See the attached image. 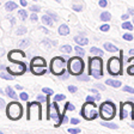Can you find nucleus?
<instances>
[{
	"instance_id": "1",
	"label": "nucleus",
	"mask_w": 134,
	"mask_h": 134,
	"mask_svg": "<svg viewBox=\"0 0 134 134\" xmlns=\"http://www.w3.org/2000/svg\"><path fill=\"white\" fill-rule=\"evenodd\" d=\"M89 74L95 79H100L103 77V62L100 58L95 56L89 59Z\"/></svg>"
},
{
	"instance_id": "2",
	"label": "nucleus",
	"mask_w": 134,
	"mask_h": 134,
	"mask_svg": "<svg viewBox=\"0 0 134 134\" xmlns=\"http://www.w3.org/2000/svg\"><path fill=\"white\" fill-rule=\"evenodd\" d=\"M80 114H81V116H83L85 120L92 121V120H95L96 117L98 116L99 110H98V107L96 105V103L86 100V103L84 104L83 108H81Z\"/></svg>"
},
{
	"instance_id": "3",
	"label": "nucleus",
	"mask_w": 134,
	"mask_h": 134,
	"mask_svg": "<svg viewBox=\"0 0 134 134\" xmlns=\"http://www.w3.org/2000/svg\"><path fill=\"white\" fill-rule=\"evenodd\" d=\"M115 114H116V107L113 102L110 100H107L104 103L100 104L99 107V116L105 121H109L114 119Z\"/></svg>"
},
{
	"instance_id": "4",
	"label": "nucleus",
	"mask_w": 134,
	"mask_h": 134,
	"mask_svg": "<svg viewBox=\"0 0 134 134\" xmlns=\"http://www.w3.org/2000/svg\"><path fill=\"white\" fill-rule=\"evenodd\" d=\"M6 115L10 120L12 121H17L19 120L23 115V107L20 103L13 100L12 103H8L7 108H6Z\"/></svg>"
},
{
	"instance_id": "5",
	"label": "nucleus",
	"mask_w": 134,
	"mask_h": 134,
	"mask_svg": "<svg viewBox=\"0 0 134 134\" xmlns=\"http://www.w3.org/2000/svg\"><path fill=\"white\" fill-rule=\"evenodd\" d=\"M67 68H68V73L73 75H80L84 71V62L79 56H73L68 60L67 64Z\"/></svg>"
},
{
	"instance_id": "6",
	"label": "nucleus",
	"mask_w": 134,
	"mask_h": 134,
	"mask_svg": "<svg viewBox=\"0 0 134 134\" xmlns=\"http://www.w3.org/2000/svg\"><path fill=\"white\" fill-rule=\"evenodd\" d=\"M28 120L29 121H40L42 119V105L40 100L28 103Z\"/></svg>"
},
{
	"instance_id": "7",
	"label": "nucleus",
	"mask_w": 134,
	"mask_h": 134,
	"mask_svg": "<svg viewBox=\"0 0 134 134\" xmlns=\"http://www.w3.org/2000/svg\"><path fill=\"white\" fill-rule=\"evenodd\" d=\"M66 61L61 56H56L50 61V72L55 75H61L65 73Z\"/></svg>"
},
{
	"instance_id": "8",
	"label": "nucleus",
	"mask_w": 134,
	"mask_h": 134,
	"mask_svg": "<svg viewBox=\"0 0 134 134\" xmlns=\"http://www.w3.org/2000/svg\"><path fill=\"white\" fill-rule=\"evenodd\" d=\"M108 72L111 75H120L122 72V64H121V60L119 58H110L108 61Z\"/></svg>"
},
{
	"instance_id": "9",
	"label": "nucleus",
	"mask_w": 134,
	"mask_h": 134,
	"mask_svg": "<svg viewBox=\"0 0 134 134\" xmlns=\"http://www.w3.org/2000/svg\"><path fill=\"white\" fill-rule=\"evenodd\" d=\"M14 64H12L11 66L6 67V71L8 73H11L13 75H22L26 71V64L22 61H13Z\"/></svg>"
},
{
	"instance_id": "10",
	"label": "nucleus",
	"mask_w": 134,
	"mask_h": 134,
	"mask_svg": "<svg viewBox=\"0 0 134 134\" xmlns=\"http://www.w3.org/2000/svg\"><path fill=\"white\" fill-rule=\"evenodd\" d=\"M132 117V120H134V104L131 102H126V103L121 104V111H120V119L125 120L127 117Z\"/></svg>"
},
{
	"instance_id": "11",
	"label": "nucleus",
	"mask_w": 134,
	"mask_h": 134,
	"mask_svg": "<svg viewBox=\"0 0 134 134\" xmlns=\"http://www.w3.org/2000/svg\"><path fill=\"white\" fill-rule=\"evenodd\" d=\"M48 114H47V119L48 120H55L56 122H59L60 121V119H61V115H60V113H59V107H58V103H56V100H54V103L52 104V107H50V109L48 110Z\"/></svg>"
},
{
	"instance_id": "12",
	"label": "nucleus",
	"mask_w": 134,
	"mask_h": 134,
	"mask_svg": "<svg viewBox=\"0 0 134 134\" xmlns=\"http://www.w3.org/2000/svg\"><path fill=\"white\" fill-rule=\"evenodd\" d=\"M25 54L23 53L22 50H12V52H10L8 53V55H7V58H8V60L11 62H13V61H19V60H22L23 58H25Z\"/></svg>"
},
{
	"instance_id": "13",
	"label": "nucleus",
	"mask_w": 134,
	"mask_h": 134,
	"mask_svg": "<svg viewBox=\"0 0 134 134\" xmlns=\"http://www.w3.org/2000/svg\"><path fill=\"white\" fill-rule=\"evenodd\" d=\"M31 66L35 67H46L47 64H46V60L41 56H35V58L31 60Z\"/></svg>"
},
{
	"instance_id": "14",
	"label": "nucleus",
	"mask_w": 134,
	"mask_h": 134,
	"mask_svg": "<svg viewBox=\"0 0 134 134\" xmlns=\"http://www.w3.org/2000/svg\"><path fill=\"white\" fill-rule=\"evenodd\" d=\"M30 71L36 75H42L46 73V67H35V66H31L30 67Z\"/></svg>"
},
{
	"instance_id": "15",
	"label": "nucleus",
	"mask_w": 134,
	"mask_h": 134,
	"mask_svg": "<svg viewBox=\"0 0 134 134\" xmlns=\"http://www.w3.org/2000/svg\"><path fill=\"white\" fill-rule=\"evenodd\" d=\"M74 42L79 46H86L87 43H89V40H87L85 36H75Z\"/></svg>"
},
{
	"instance_id": "16",
	"label": "nucleus",
	"mask_w": 134,
	"mask_h": 134,
	"mask_svg": "<svg viewBox=\"0 0 134 134\" xmlns=\"http://www.w3.org/2000/svg\"><path fill=\"white\" fill-rule=\"evenodd\" d=\"M59 34H60V36H66V35H68L70 34V26L66 24H62L59 26Z\"/></svg>"
},
{
	"instance_id": "17",
	"label": "nucleus",
	"mask_w": 134,
	"mask_h": 134,
	"mask_svg": "<svg viewBox=\"0 0 134 134\" xmlns=\"http://www.w3.org/2000/svg\"><path fill=\"white\" fill-rule=\"evenodd\" d=\"M104 49H105L107 52H110V53H116L117 50H119L116 46H114L113 43H110V42H105V43H104Z\"/></svg>"
},
{
	"instance_id": "18",
	"label": "nucleus",
	"mask_w": 134,
	"mask_h": 134,
	"mask_svg": "<svg viewBox=\"0 0 134 134\" xmlns=\"http://www.w3.org/2000/svg\"><path fill=\"white\" fill-rule=\"evenodd\" d=\"M42 22L44 23L46 25H48V26H52L54 23V19L47 13V14H44V16H42Z\"/></svg>"
},
{
	"instance_id": "19",
	"label": "nucleus",
	"mask_w": 134,
	"mask_h": 134,
	"mask_svg": "<svg viewBox=\"0 0 134 134\" xmlns=\"http://www.w3.org/2000/svg\"><path fill=\"white\" fill-rule=\"evenodd\" d=\"M17 7H18V6H17V4L13 3V1H7V3L5 4V10H6V11H8V12H11V11H13V10H16Z\"/></svg>"
},
{
	"instance_id": "20",
	"label": "nucleus",
	"mask_w": 134,
	"mask_h": 134,
	"mask_svg": "<svg viewBox=\"0 0 134 134\" xmlns=\"http://www.w3.org/2000/svg\"><path fill=\"white\" fill-rule=\"evenodd\" d=\"M105 84H108L109 86H113V87H120L121 86V81L114 80V79H107Z\"/></svg>"
},
{
	"instance_id": "21",
	"label": "nucleus",
	"mask_w": 134,
	"mask_h": 134,
	"mask_svg": "<svg viewBox=\"0 0 134 134\" xmlns=\"http://www.w3.org/2000/svg\"><path fill=\"white\" fill-rule=\"evenodd\" d=\"M6 93H7L8 97L12 98L13 100H16L17 98H18V96L16 95V92H14V90H12V87H10V86L6 87Z\"/></svg>"
},
{
	"instance_id": "22",
	"label": "nucleus",
	"mask_w": 134,
	"mask_h": 134,
	"mask_svg": "<svg viewBox=\"0 0 134 134\" xmlns=\"http://www.w3.org/2000/svg\"><path fill=\"white\" fill-rule=\"evenodd\" d=\"M0 77H1V79H6V80H13L14 79L13 74H11V73H8V72H3V71H1Z\"/></svg>"
},
{
	"instance_id": "23",
	"label": "nucleus",
	"mask_w": 134,
	"mask_h": 134,
	"mask_svg": "<svg viewBox=\"0 0 134 134\" xmlns=\"http://www.w3.org/2000/svg\"><path fill=\"white\" fill-rule=\"evenodd\" d=\"M90 52H91L92 54H96V55H98V56L104 55V52H103V50L99 49V48H96V47H92L91 49H90Z\"/></svg>"
},
{
	"instance_id": "24",
	"label": "nucleus",
	"mask_w": 134,
	"mask_h": 134,
	"mask_svg": "<svg viewBox=\"0 0 134 134\" xmlns=\"http://www.w3.org/2000/svg\"><path fill=\"white\" fill-rule=\"evenodd\" d=\"M111 18V14L109 13V12H103V13H100V20H103V22H109Z\"/></svg>"
},
{
	"instance_id": "25",
	"label": "nucleus",
	"mask_w": 134,
	"mask_h": 134,
	"mask_svg": "<svg viewBox=\"0 0 134 134\" xmlns=\"http://www.w3.org/2000/svg\"><path fill=\"white\" fill-rule=\"evenodd\" d=\"M100 125L104 126V127H108V128H111V129H117L119 126L116 123H113V122H100Z\"/></svg>"
},
{
	"instance_id": "26",
	"label": "nucleus",
	"mask_w": 134,
	"mask_h": 134,
	"mask_svg": "<svg viewBox=\"0 0 134 134\" xmlns=\"http://www.w3.org/2000/svg\"><path fill=\"white\" fill-rule=\"evenodd\" d=\"M60 52H64V53H68V54H71V52H72V47H71L70 44L61 46V47H60Z\"/></svg>"
},
{
	"instance_id": "27",
	"label": "nucleus",
	"mask_w": 134,
	"mask_h": 134,
	"mask_svg": "<svg viewBox=\"0 0 134 134\" xmlns=\"http://www.w3.org/2000/svg\"><path fill=\"white\" fill-rule=\"evenodd\" d=\"M74 50H75V53H77V55H79V56H83L84 54H85V52H84V49L83 48H80V46H75V48H74Z\"/></svg>"
},
{
	"instance_id": "28",
	"label": "nucleus",
	"mask_w": 134,
	"mask_h": 134,
	"mask_svg": "<svg viewBox=\"0 0 134 134\" xmlns=\"http://www.w3.org/2000/svg\"><path fill=\"white\" fill-rule=\"evenodd\" d=\"M18 16L20 17V19L22 20H25L26 19V17H28V13H26L25 10H19V11H18Z\"/></svg>"
},
{
	"instance_id": "29",
	"label": "nucleus",
	"mask_w": 134,
	"mask_h": 134,
	"mask_svg": "<svg viewBox=\"0 0 134 134\" xmlns=\"http://www.w3.org/2000/svg\"><path fill=\"white\" fill-rule=\"evenodd\" d=\"M122 29H127V30H133V24H132V23H129L128 20H127V22L125 20V23L122 24Z\"/></svg>"
},
{
	"instance_id": "30",
	"label": "nucleus",
	"mask_w": 134,
	"mask_h": 134,
	"mask_svg": "<svg viewBox=\"0 0 134 134\" xmlns=\"http://www.w3.org/2000/svg\"><path fill=\"white\" fill-rule=\"evenodd\" d=\"M77 79L80 81H89L90 80V77L86 74H80V75H77Z\"/></svg>"
},
{
	"instance_id": "31",
	"label": "nucleus",
	"mask_w": 134,
	"mask_h": 134,
	"mask_svg": "<svg viewBox=\"0 0 134 134\" xmlns=\"http://www.w3.org/2000/svg\"><path fill=\"white\" fill-rule=\"evenodd\" d=\"M74 105H73V104H71V103H66V105H65V109H64V113H66L67 110H71V111H73V110H74ZM64 113H62V114H64Z\"/></svg>"
},
{
	"instance_id": "32",
	"label": "nucleus",
	"mask_w": 134,
	"mask_h": 134,
	"mask_svg": "<svg viewBox=\"0 0 134 134\" xmlns=\"http://www.w3.org/2000/svg\"><path fill=\"white\" fill-rule=\"evenodd\" d=\"M47 13L49 14V16L52 17V18H53V19H54V22H56V20H59V17H58V14H56L55 12H53V11H50V10H48V11H47Z\"/></svg>"
},
{
	"instance_id": "33",
	"label": "nucleus",
	"mask_w": 134,
	"mask_h": 134,
	"mask_svg": "<svg viewBox=\"0 0 134 134\" xmlns=\"http://www.w3.org/2000/svg\"><path fill=\"white\" fill-rule=\"evenodd\" d=\"M90 92H91V93H93V96H95L96 100H99V99H100V95H99V93H98V91H97V90H95V89H91V90H90Z\"/></svg>"
},
{
	"instance_id": "34",
	"label": "nucleus",
	"mask_w": 134,
	"mask_h": 134,
	"mask_svg": "<svg viewBox=\"0 0 134 134\" xmlns=\"http://www.w3.org/2000/svg\"><path fill=\"white\" fill-rule=\"evenodd\" d=\"M29 44H30V40H23V41L19 42V46H20V47H23V48L28 47Z\"/></svg>"
},
{
	"instance_id": "35",
	"label": "nucleus",
	"mask_w": 134,
	"mask_h": 134,
	"mask_svg": "<svg viewBox=\"0 0 134 134\" xmlns=\"http://www.w3.org/2000/svg\"><path fill=\"white\" fill-rule=\"evenodd\" d=\"M109 29H110V25L109 24H103L99 26V30L103 31V32H107V31H109Z\"/></svg>"
},
{
	"instance_id": "36",
	"label": "nucleus",
	"mask_w": 134,
	"mask_h": 134,
	"mask_svg": "<svg viewBox=\"0 0 134 134\" xmlns=\"http://www.w3.org/2000/svg\"><path fill=\"white\" fill-rule=\"evenodd\" d=\"M25 32H26V28H25V26H22V28H19L18 30H17V35H18V36L24 35Z\"/></svg>"
},
{
	"instance_id": "37",
	"label": "nucleus",
	"mask_w": 134,
	"mask_h": 134,
	"mask_svg": "<svg viewBox=\"0 0 134 134\" xmlns=\"http://www.w3.org/2000/svg\"><path fill=\"white\" fill-rule=\"evenodd\" d=\"M65 95H62V93H60V95H55V97H54V100H56V102H60V100H64L65 99Z\"/></svg>"
},
{
	"instance_id": "38",
	"label": "nucleus",
	"mask_w": 134,
	"mask_h": 134,
	"mask_svg": "<svg viewBox=\"0 0 134 134\" xmlns=\"http://www.w3.org/2000/svg\"><path fill=\"white\" fill-rule=\"evenodd\" d=\"M67 132H68V133H70V134H79V133H80V129H79V128H70V129H68V131H67Z\"/></svg>"
},
{
	"instance_id": "39",
	"label": "nucleus",
	"mask_w": 134,
	"mask_h": 134,
	"mask_svg": "<svg viewBox=\"0 0 134 134\" xmlns=\"http://www.w3.org/2000/svg\"><path fill=\"white\" fill-rule=\"evenodd\" d=\"M42 91L44 92V93H47L48 96H52L54 93V91L52 89H48V87H43V89H42Z\"/></svg>"
},
{
	"instance_id": "40",
	"label": "nucleus",
	"mask_w": 134,
	"mask_h": 134,
	"mask_svg": "<svg viewBox=\"0 0 134 134\" xmlns=\"http://www.w3.org/2000/svg\"><path fill=\"white\" fill-rule=\"evenodd\" d=\"M19 98L22 100H28L29 99V95L26 93V92H22V93L19 95Z\"/></svg>"
},
{
	"instance_id": "41",
	"label": "nucleus",
	"mask_w": 134,
	"mask_h": 134,
	"mask_svg": "<svg viewBox=\"0 0 134 134\" xmlns=\"http://www.w3.org/2000/svg\"><path fill=\"white\" fill-rule=\"evenodd\" d=\"M127 73H128L129 75H134V65L128 66V68H127Z\"/></svg>"
},
{
	"instance_id": "42",
	"label": "nucleus",
	"mask_w": 134,
	"mask_h": 134,
	"mask_svg": "<svg viewBox=\"0 0 134 134\" xmlns=\"http://www.w3.org/2000/svg\"><path fill=\"white\" fill-rule=\"evenodd\" d=\"M30 10H31V12H40L41 11V7L37 6V5H34V6H31L30 7Z\"/></svg>"
},
{
	"instance_id": "43",
	"label": "nucleus",
	"mask_w": 134,
	"mask_h": 134,
	"mask_svg": "<svg viewBox=\"0 0 134 134\" xmlns=\"http://www.w3.org/2000/svg\"><path fill=\"white\" fill-rule=\"evenodd\" d=\"M123 40H126V41H132V40H133V35H131V34H125V35H123Z\"/></svg>"
},
{
	"instance_id": "44",
	"label": "nucleus",
	"mask_w": 134,
	"mask_h": 134,
	"mask_svg": "<svg viewBox=\"0 0 134 134\" xmlns=\"http://www.w3.org/2000/svg\"><path fill=\"white\" fill-rule=\"evenodd\" d=\"M123 91L125 92H129V93H134V89L131 86H125L123 87Z\"/></svg>"
},
{
	"instance_id": "45",
	"label": "nucleus",
	"mask_w": 134,
	"mask_h": 134,
	"mask_svg": "<svg viewBox=\"0 0 134 134\" xmlns=\"http://www.w3.org/2000/svg\"><path fill=\"white\" fill-rule=\"evenodd\" d=\"M47 99H48V97L46 98L44 96H42V95H38V96H37V100H40L41 103H43V102H47Z\"/></svg>"
},
{
	"instance_id": "46",
	"label": "nucleus",
	"mask_w": 134,
	"mask_h": 134,
	"mask_svg": "<svg viewBox=\"0 0 134 134\" xmlns=\"http://www.w3.org/2000/svg\"><path fill=\"white\" fill-rule=\"evenodd\" d=\"M98 4H99L100 7H107V6H108V1H107V0H99Z\"/></svg>"
},
{
	"instance_id": "47",
	"label": "nucleus",
	"mask_w": 134,
	"mask_h": 134,
	"mask_svg": "<svg viewBox=\"0 0 134 134\" xmlns=\"http://www.w3.org/2000/svg\"><path fill=\"white\" fill-rule=\"evenodd\" d=\"M77 87L74 86V85H70V86H68V91L70 92H72V93H75V92H77Z\"/></svg>"
},
{
	"instance_id": "48",
	"label": "nucleus",
	"mask_w": 134,
	"mask_h": 134,
	"mask_svg": "<svg viewBox=\"0 0 134 134\" xmlns=\"http://www.w3.org/2000/svg\"><path fill=\"white\" fill-rule=\"evenodd\" d=\"M31 20H32V22H37V20H38V17H37L36 12H32V13H31Z\"/></svg>"
},
{
	"instance_id": "49",
	"label": "nucleus",
	"mask_w": 134,
	"mask_h": 134,
	"mask_svg": "<svg viewBox=\"0 0 134 134\" xmlns=\"http://www.w3.org/2000/svg\"><path fill=\"white\" fill-rule=\"evenodd\" d=\"M73 10H74V11H83V7H81V6H78V5H73Z\"/></svg>"
},
{
	"instance_id": "50",
	"label": "nucleus",
	"mask_w": 134,
	"mask_h": 134,
	"mask_svg": "<svg viewBox=\"0 0 134 134\" xmlns=\"http://www.w3.org/2000/svg\"><path fill=\"white\" fill-rule=\"evenodd\" d=\"M95 86L97 87V89H99V90H105V86L102 85V84H95Z\"/></svg>"
},
{
	"instance_id": "51",
	"label": "nucleus",
	"mask_w": 134,
	"mask_h": 134,
	"mask_svg": "<svg viewBox=\"0 0 134 134\" xmlns=\"http://www.w3.org/2000/svg\"><path fill=\"white\" fill-rule=\"evenodd\" d=\"M79 122H80V121H79L78 119H71V123H72V125H78Z\"/></svg>"
},
{
	"instance_id": "52",
	"label": "nucleus",
	"mask_w": 134,
	"mask_h": 134,
	"mask_svg": "<svg viewBox=\"0 0 134 134\" xmlns=\"http://www.w3.org/2000/svg\"><path fill=\"white\" fill-rule=\"evenodd\" d=\"M86 100H89V102H93V100H96L95 96L92 97V96H86Z\"/></svg>"
},
{
	"instance_id": "53",
	"label": "nucleus",
	"mask_w": 134,
	"mask_h": 134,
	"mask_svg": "<svg viewBox=\"0 0 134 134\" xmlns=\"http://www.w3.org/2000/svg\"><path fill=\"white\" fill-rule=\"evenodd\" d=\"M121 18H122L123 20H127V19L129 18V14H128V13L126 14V13H125V14H122V17H121Z\"/></svg>"
},
{
	"instance_id": "54",
	"label": "nucleus",
	"mask_w": 134,
	"mask_h": 134,
	"mask_svg": "<svg viewBox=\"0 0 134 134\" xmlns=\"http://www.w3.org/2000/svg\"><path fill=\"white\" fill-rule=\"evenodd\" d=\"M128 64L129 65H134V56H132V58L128 60Z\"/></svg>"
},
{
	"instance_id": "55",
	"label": "nucleus",
	"mask_w": 134,
	"mask_h": 134,
	"mask_svg": "<svg viewBox=\"0 0 134 134\" xmlns=\"http://www.w3.org/2000/svg\"><path fill=\"white\" fill-rule=\"evenodd\" d=\"M26 4H28L26 3V0H20V5L22 6H26Z\"/></svg>"
},
{
	"instance_id": "56",
	"label": "nucleus",
	"mask_w": 134,
	"mask_h": 134,
	"mask_svg": "<svg viewBox=\"0 0 134 134\" xmlns=\"http://www.w3.org/2000/svg\"><path fill=\"white\" fill-rule=\"evenodd\" d=\"M129 55L134 56V49H131V50H129Z\"/></svg>"
},
{
	"instance_id": "57",
	"label": "nucleus",
	"mask_w": 134,
	"mask_h": 134,
	"mask_svg": "<svg viewBox=\"0 0 134 134\" xmlns=\"http://www.w3.org/2000/svg\"><path fill=\"white\" fill-rule=\"evenodd\" d=\"M67 77H68V74H66V73H64V75H62L61 78H62V79H66Z\"/></svg>"
},
{
	"instance_id": "58",
	"label": "nucleus",
	"mask_w": 134,
	"mask_h": 134,
	"mask_svg": "<svg viewBox=\"0 0 134 134\" xmlns=\"http://www.w3.org/2000/svg\"><path fill=\"white\" fill-rule=\"evenodd\" d=\"M16 89L17 90H22V86H20V85H16Z\"/></svg>"
},
{
	"instance_id": "59",
	"label": "nucleus",
	"mask_w": 134,
	"mask_h": 134,
	"mask_svg": "<svg viewBox=\"0 0 134 134\" xmlns=\"http://www.w3.org/2000/svg\"><path fill=\"white\" fill-rule=\"evenodd\" d=\"M129 13H131V14L134 13V10H133V8H129Z\"/></svg>"
},
{
	"instance_id": "60",
	"label": "nucleus",
	"mask_w": 134,
	"mask_h": 134,
	"mask_svg": "<svg viewBox=\"0 0 134 134\" xmlns=\"http://www.w3.org/2000/svg\"><path fill=\"white\" fill-rule=\"evenodd\" d=\"M55 1H58V3H60V0H55Z\"/></svg>"
},
{
	"instance_id": "61",
	"label": "nucleus",
	"mask_w": 134,
	"mask_h": 134,
	"mask_svg": "<svg viewBox=\"0 0 134 134\" xmlns=\"http://www.w3.org/2000/svg\"><path fill=\"white\" fill-rule=\"evenodd\" d=\"M133 24H134V18H133Z\"/></svg>"
},
{
	"instance_id": "62",
	"label": "nucleus",
	"mask_w": 134,
	"mask_h": 134,
	"mask_svg": "<svg viewBox=\"0 0 134 134\" xmlns=\"http://www.w3.org/2000/svg\"><path fill=\"white\" fill-rule=\"evenodd\" d=\"M34 1H37V0H34Z\"/></svg>"
}]
</instances>
